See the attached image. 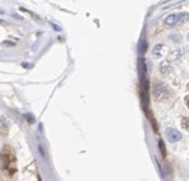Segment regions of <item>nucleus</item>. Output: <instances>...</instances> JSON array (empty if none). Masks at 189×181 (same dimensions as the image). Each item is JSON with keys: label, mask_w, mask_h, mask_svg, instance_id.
Segmentation results:
<instances>
[{"label": "nucleus", "mask_w": 189, "mask_h": 181, "mask_svg": "<svg viewBox=\"0 0 189 181\" xmlns=\"http://www.w3.org/2000/svg\"><path fill=\"white\" fill-rule=\"evenodd\" d=\"M165 133H166L167 139H169V142H171V143H175V142L181 139V134L176 129H174V127H169V129H166Z\"/></svg>", "instance_id": "nucleus-1"}, {"label": "nucleus", "mask_w": 189, "mask_h": 181, "mask_svg": "<svg viewBox=\"0 0 189 181\" xmlns=\"http://www.w3.org/2000/svg\"><path fill=\"white\" fill-rule=\"evenodd\" d=\"M162 91H166V86L162 83H156L155 84V88H153V94H155V97L156 98H161V97H164L162 96Z\"/></svg>", "instance_id": "nucleus-2"}, {"label": "nucleus", "mask_w": 189, "mask_h": 181, "mask_svg": "<svg viewBox=\"0 0 189 181\" xmlns=\"http://www.w3.org/2000/svg\"><path fill=\"white\" fill-rule=\"evenodd\" d=\"M164 23L166 27H174V26H178V14H170L169 17H166Z\"/></svg>", "instance_id": "nucleus-3"}, {"label": "nucleus", "mask_w": 189, "mask_h": 181, "mask_svg": "<svg viewBox=\"0 0 189 181\" xmlns=\"http://www.w3.org/2000/svg\"><path fill=\"white\" fill-rule=\"evenodd\" d=\"M189 20V13L188 12H183L178 14V24H184L185 22Z\"/></svg>", "instance_id": "nucleus-4"}, {"label": "nucleus", "mask_w": 189, "mask_h": 181, "mask_svg": "<svg viewBox=\"0 0 189 181\" xmlns=\"http://www.w3.org/2000/svg\"><path fill=\"white\" fill-rule=\"evenodd\" d=\"M162 50H164V45H156L155 46V49H153V55L156 57H160V56H162Z\"/></svg>", "instance_id": "nucleus-5"}, {"label": "nucleus", "mask_w": 189, "mask_h": 181, "mask_svg": "<svg viewBox=\"0 0 189 181\" xmlns=\"http://www.w3.org/2000/svg\"><path fill=\"white\" fill-rule=\"evenodd\" d=\"M161 72H162L164 74H167V73H169L170 70H171V69H170V65H169V64H167V63H162V64H161Z\"/></svg>", "instance_id": "nucleus-6"}, {"label": "nucleus", "mask_w": 189, "mask_h": 181, "mask_svg": "<svg viewBox=\"0 0 189 181\" xmlns=\"http://www.w3.org/2000/svg\"><path fill=\"white\" fill-rule=\"evenodd\" d=\"M160 147H161V152H162V154L165 156V146H164L162 140H160Z\"/></svg>", "instance_id": "nucleus-7"}, {"label": "nucleus", "mask_w": 189, "mask_h": 181, "mask_svg": "<svg viewBox=\"0 0 189 181\" xmlns=\"http://www.w3.org/2000/svg\"><path fill=\"white\" fill-rule=\"evenodd\" d=\"M185 103H187V106L189 107V96H187V97H185Z\"/></svg>", "instance_id": "nucleus-8"}, {"label": "nucleus", "mask_w": 189, "mask_h": 181, "mask_svg": "<svg viewBox=\"0 0 189 181\" xmlns=\"http://www.w3.org/2000/svg\"><path fill=\"white\" fill-rule=\"evenodd\" d=\"M28 121H30V122H33V121H35L33 116H30V118H28Z\"/></svg>", "instance_id": "nucleus-9"}, {"label": "nucleus", "mask_w": 189, "mask_h": 181, "mask_svg": "<svg viewBox=\"0 0 189 181\" xmlns=\"http://www.w3.org/2000/svg\"><path fill=\"white\" fill-rule=\"evenodd\" d=\"M0 24H7V22H5V20H3V19H0Z\"/></svg>", "instance_id": "nucleus-10"}, {"label": "nucleus", "mask_w": 189, "mask_h": 181, "mask_svg": "<svg viewBox=\"0 0 189 181\" xmlns=\"http://www.w3.org/2000/svg\"><path fill=\"white\" fill-rule=\"evenodd\" d=\"M188 41H189V33H188Z\"/></svg>", "instance_id": "nucleus-11"}, {"label": "nucleus", "mask_w": 189, "mask_h": 181, "mask_svg": "<svg viewBox=\"0 0 189 181\" xmlns=\"http://www.w3.org/2000/svg\"><path fill=\"white\" fill-rule=\"evenodd\" d=\"M187 87H188V89H189V83H188V86H187Z\"/></svg>", "instance_id": "nucleus-12"}]
</instances>
